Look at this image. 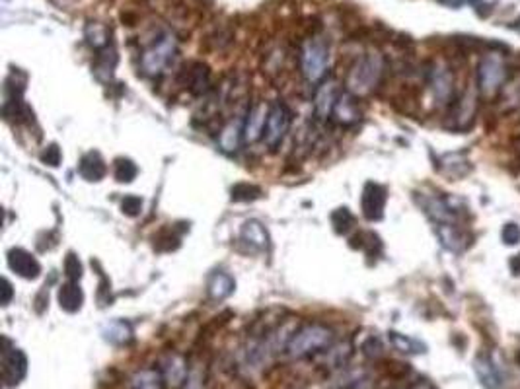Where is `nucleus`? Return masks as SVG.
Returning <instances> with one entry per match:
<instances>
[{
	"label": "nucleus",
	"instance_id": "nucleus-1",
	"mask_svg": "<svg viewBox=\"0 0 520 389\" xmlns=\"http://www.w3.org/2000/svg\"><path fill=\"white\" fill-rule=\"evenodd\" d=\"M384 73V59L380 53H365L357 63L351 66L349 76H347V92L353 96H367L370 94Z\"/></svg>",
	"mask_w": 520,
	"mask_h": 389
},
{
	"label": "nucleus",
	"instance_id": "nucleus-2",
	"mask_svg": "<svg viewBox=\"0 0 520 389\" xmlns=\"http://www.w3.org/2000/svg\"><path fill=\"white\" fill-rule=\"evenodd\" d=\"M333 341V331L330 327L320 324H312L302 327V329L294 331L293 337L286 345V354L291 358H306L316 353L328 351Z\"/></svg>",
	"mask_w": 520,
	"mask_h": 389
},
{
	"label": "nucleus",
	"instance_id": "nucleus-3",
	"mask_svg": "<svg viewBox=\"0 0 520 389\" xmlns=\"http://www.w3.org/2000/svg\"><path fill=\"white\" fill-rule=\"evenodd\" d=\"M330 66V49L323 39L310 37L301 49V68L304 78L310 84H318L326 78Z\"/></svg>",
	"mask_w": 520,
	"mask_h": 389
},
{
	"label": "nucleus",
	"instance_id": "nucleus-4",
	"mask_svg": "<svg viewBox=\"0 0 520 389\" xmlns=\"http://www.w3.org/2000/svg\"><path fill=\"white\" fill-rule=\"evenodd\" d=\"M177 51L176 37L172 33H164L158 37V41H154L147 51L142 53V59H140V66L148 76H158L164 73V68L174 60Z\"/></svg>",
	"mask_w": 520,
	"mask_h": 389
},
{
	"label": "nucleus",
	"instance_id": "nucleus-5",
	"mask_svg": "<svg viewBox=\"0 0 520 389\" xmlns=\"http://www.w3.org/2000/svg\"><path fill=\"white\" fill-rule=\"evenodd\" d=\"M288 129H291V111H288V107L281 102L271 103L269 113H267V123H265V144L271 150H277V146H281V142L286 137Z\"/></svg>",
	"mask_w": 520,
	"mask_h": 389
},
{
	"label": "nucleus",
	"instance_id": "nucleus-6",
	"mask_svg": "<svg viewBox=\"0 0 520 389\" xmlns=\"http://www.w3.org/2000/svg\"><path fill=\"white\" fill-rule=\"evenodd\" d=\"M503 80H505V63L501 59V55L489 53L487 57H484L477 70V84L482 94L487 97L495 96Z\"/></svg>",
	"mask_w": 520,
	"mask_h": 389
},
{
	"label": "nucleus",
	"instance_id": "nucleus-7",
	"mask_svg": "<svg viewBox=\"0 0 520 389\" xmlns=\"http://www.w3.org/2000/svg\"><path fill=\"white\" fill-rule=\"evenodd\" d=\"M28 374V358L24 351L14 346L8 339H4L2 348V380L8 388H14L22 382Z\"/></svg>",
	"mask_w": 520,
	"mask_h": 389
},
{
	"label": "nucleus",
	"instance_id": "nucleus-8",
	"mask_svg": "<svg viewBox=\"0 0 520 389\" xmlns=\"http://www.w3.org/2000/svg\"><path fill=\"white\" fill-rule=\"evenodd\" d=\"M386 189L378 183L368 181L363 189V197H360V208L365 218L370 222L380 220L384 216V208H386Z\"/></svg>",
	"mask_w": 520,
	"mask_h": 389
},
{
	"label": "nucleus",
	"instance_id": "nucleus-9",
	"mask_svg": "<svg viewBox=\"0 0 520 389\" xmlns=\"http://www.w3.org/2000/svg\"><path fill=\"white\" fill-rule=\"evenodd\" d=\"M8 267H10V271L26 280H33L41 275L39 261L31 255L30 251L22 250V247H14V250L8 251Z\"/></svg>",
	"mask_w": 520,
	"mask_h": 389
},
{
	"label": "nucleus",
	"instance_id": "nucleus-10",
	"mask_svg": "<svg viewBox=\"0 0 520 389\" xmlns=\"http://www.w3.org/2000/svg\"><path fill=\"white\" fill-rule=\"evenodd\" d=\"M339 88H337V82L328 80L323 82L322 86H318L314 94V111L316 117L326 121L328 117H331L333 113V107H336L337 100H339Z\"/></svg>",
	"mask_w": 520,
	"mask_h": 389
},
{
	"label": "nucleus",
	"instance_id": "nucleus-11",
	"mask_svg": "<svg viewBox=\"0 0 520 389\" xmlns=\"http://www.w3.org/2000/svg\"><path fill=\"white\" fill-rule=\"evenodd\" d=\"M267 113H269V107H265V103H256V105L246 113L244 142H256V140H259L264 137L265 123H267Z\"/></svg>",
	"mask_w": 520,
	"mask_h": 389
},
{
	"label": "nucleus",
	"instance_id": "nucleus-12",
	"mask_svg": "<svg viewBox=\"0 0 520 389\" xmlns=\"http://www.w3.org/2000/svg\"><path fill=\"white\" fill-rule=\"evenodd\" d=\"M162 375L170 388H182L187 382V364L180 354H170L168 358L162 362Z\"/></svg>",
	"mask_w": 520,
	"mask_h": 389
},
{
	"label": "nucleus",
	"instance_id": "nucleus-13",
	"mask_svg": "<svg viewBox=\"0 0 520 389\" xmlns=\"http://www.w3.org/2000/svg\"><path fill=\"white\" fill-rule=\"evenodd\" d=\"M331 117L336 119V123H339V125H355L360 119V111L357 102H355V96L349 94V92L341 94L339 100H337L336 107H333Z\"/></svg>",
	"mask_w": 520,
	"mask_h": 389
},
{
	"label": "nucleus",
	"instance_id": "nucleus-14",
	"mask_svg": "<svg viewBox=\"0 0 520 389\" xmlns=\"http://www.w3.org/2000/svg\"><path fill=\"white\" fill-rule=\"evenodd\" d=\"M429 82H431L432 94L439 100V103H447L452 96V74L447 66H435L429 76Z\"/></svg>",
	"mask_w": 520,
	"mask_h": 389
},
{
	"label": "nucleus",
	"instance_id": "nucleus-15",
	"mask_svg": "<svg viewBox=\"0 0 520 389\" xmlns=\"http://www.w3.org/2000/svg\"><path fill=\"white\" fill-rule=\"evenodd\" d=\"M244 125H246V117L238 115V117L232 119V121H230V123H228V125L220 131L219 144L224 152L232 154V152L238 150V146H240V140L244 139Z\"/></svg>",
	"mask_w": 520,
	"mask_h": 389
},
{
	"label": "nucleus",
	"instance_id": "nucleus-16",
	"mask_svg": "<svg viewBox=\"0 0 520 389\" xmlns=\"http://www.w3.org/2000/svg\"><path fill=\"white\" fill-rule=\"evenodd\" d=\"M78 174L86 181H102L105 174H108V166H105L103 158L98 152H88V154H84L80 158Z\"/></svg>",
	"mask_w": 520,
	"mask_h": 389
},
{
	"label": "nucleus",
	"instance_id": "nucleus-17",
	"mask_svg": "<svg viewBox=\"0 0 520 389\" xmlns=\"http://www.w3.org/2000/svg\"><path fill=\"white\" fill-rule=\"evenodd\" d=\"M187 88L193 96H203L211 88V70L203 63H195L187 70Z\"/></svg>",
	"mask_w": 520,
	"mask_h": 389
},
{
	"label": "nucleus",
	"instance_id": "nucleus-18",
	"mask_svg": "<svg viewBox=\"0 0 520 389\" xmlns=\"http://www.w3.org/2000/svg\"><path fill=\"white\" fill-rule=\"evenodd\" d=\"M234 288H236L234 279L224 271L213 272V275L209 277V280H207V292H209V296L217 302L228 298L230 294L234 292Z\"/></svg>",
	"mask_w": 520,
	"mask_h": 389
},
{
	"label": "nucleus",
	"instance_id": "nucleus-19",
	"mask_svg": "<svg viewBox=\"0 0 520 389\" xmlns=\"http://www.w3.org/2000/svg\"><path fill=\"white\" fill-rule=\"evenodd\" d=\"M59 304L61 308L68 311V314L78 311L82 308V304H84V292H82L80 284L74 282V280L65 282L59 290Z\"/></svg>",
	"mask_w": 520,
	"mask_h": 389
},
{
	"label": "nucleus",
	"instance_id": "nucleus-20",
	"mask_svg": "<svg viewBox=\"0 0 520 389\" xmlns=\"http://www.w3.org/2000/svg\"><path fill=\"white\" fill-rule=\"evenodd\" d=\"M240 235L246 243H249L251 247L256 250H265L269 245V235H267V230L264 228V224L259 220H246L242 224V230H240Z\"/></svg>",
	"mask_w": 520,
	"mask_h": 389
},
{
	"label": "nucleus",
	"instance_id": "nucleus-21",
	"mask_svg": "<svg viewBox=\"0 0 520 389\" xmlns=\"http://www.w3.org/2000/svg\"><path fill=\"white\" fill-rule=\"evenodd\" d=\"M474 372H476L477 380L482 382L485 389H499V385H501V375H499L497 368L484 356H477L474 360Z\"/></svg>",
	"mask_w": 520,
	"mask_h": 389
},
{
	"label": "nucleus",
	"instance_id": "nucleus-22",
	"mask_svg": "<svg viewBox=\"0 0 520 389\" xmlns=\"http://www.w3.org/2000/svg\"><path fill=\"white\" fill-rule=\"evenodd\" d=\"M102 335L111 345H127L132 339V327L131 324L118 319V321H110V324L103 325Z\"/></svg>",
	"mask_w": 520,
	"mask_h": 389
},
{
	"label": "nucleus",
	"instance_id": "nucleus-23",
	"mask_svg": "<svg viewBox=\"0 0 520 389\" xmlns=\"http://www.w3.org/2000/svg\"><path fill=\"white\" fill-rule=\"evenodd\" d=\"M164 375L156 368H145L139 370L131 378V389H164Z\"/></svg>",
	"mask_w": 520,
	"mask_h": 389
},
{
	"label": "nucleus",
	"instance_id": "nucleus-24",
	"mask_svg": "<svg viewBox=\"0 0 520 389\" xmlns=\"http://www.w3.org/2000/svg\"><path fill=\"white\" fill-rule=\"evenodd\" d=\"M439 240L450 251H462L466 247V235L462 234L458 226H454L452 222L439 224Z\"/></svg>",
	"mask_w": 520,
	"mask_h": 389
},
{
	"label": "nucleus",
	"instance_id": "nucleus-25",
	"mask_svg": "<svg viewBox=\"0 0 520 389\" xmlns=\"http://www.w3.org/2000/svg\"><path fill=\"white\" fill-rule=\"evenodd\" d=\"M476 115V90L468 88L458 103V127L468 129Z\"/></svg>",
	"mask_w": 520,
	"mask_h": 389
},
{
	"label": "nucleus",
	"instance_id": "nucleus-26",
	"mask_svg": "<svg viewBox=\"0 0 520 389\" xmlns=\"http://www.w3.org/2000/svg\"><path fill=\"white\" fill-rule=\"evenodd\" d=\"M388 339H390V343L394 345V348H397L400 353L421 354L427 351V346L423 345V343H419L417 339L402 335V333H397V331H392V333L388 335Z\"/></svg>",
	"mask_w": 520,
	"mask_h": 389
},
{
	"label": "nucleus",
	"instance_id": "nucleus-27",
	"mask_svg": "<svg viewBox=\"0 0 520 389\" xmlns=\"http://www.w3.org/2000/svg\"><path fill=\"white\" fill-rule=\"evenodd\" d=\"M86 39L92 49L95 51H103L110 47V31L108 28H103L102 23L92 22L86 26Z\"/></svg>",
	"mask_w": 520,
	"mask_h": 389
},
{
	"label": "nucleus",
	"instance_id": "nucleus-28",
	"mask_svg": "<svg viewBox=\"0 0 520 389\" xmlns=\"http://www.w3.org/2000/svg\"><path fill=\"white\" fill-rule=\"evenodd\" d=\"M113 174H115V179L119 183H131L139 174V169L129 158H119V160H115V171Z\"/></svg>",
	"mask_w": 520,
	"mask_h": 389
},
{
	"label": "nucleus",
	"instance_id": "nucleus-29",
	"mask_svg": "<svg viewBox=\"0 0 520 389\" xmlns=\"http://www.w3.org/2000/svg\"><path fill=\"white\" fill-rule=\"evenodd\" d=\"M230 193H232V201L236 203H248V201H256L261 197V189L251 183H236Z\"/></svg>",
	"mask_w": 520,
	"mask_h": 389
},
{
	"label": "nucleus",
	"instance_id": "nucleus-30",
	"mask_svg": "<svg viewBox=\"0 0 520 389\" xmlns=\"http://www.w3.org/2000/svg\"><path fill=\"white\" fill-rule=\"evenodd\" d=\"M353 214L349 208H337L336 213L331 214V222H333V226H336V232H339V234H345L349 228H351L353 224Z\"/></svg>",
	"mask_w": 520,
	"mask_h": 389
},
{
	"label": "nucleus",
	"instance_id": "nucleus-31",
	"mask_svg": "<svg viewBox=\"0 0 520 389\" xmlns=\"http://www.w3.org/2000/svg\"><path fill=\"white\" fill-rule=\"evenodd\" d=\"M121 213H123L125 216H131V218L139 216V214L142 213V198L137 197V195H127V197L121 201Z\"/></svg>",
	"mask_w": 520,
	"mask_h": 389
},
{
	"label": "nucleus",
	"instance_id": "nucleus-32",
	"mask_svg": "<svg viewBox=\"0 0 520 389\" xmlns=\"http://www.w3.org/2000/svg\"><path fill=\"white\" fill-rule=\"evenodd\" d=\"M65 275L68 280H74L78 282L82 277V263L80 259L76 257L74 253H68L65 257Z\"/></svg>",
	"mask_w": 520,
	"mask_h": 389
},
{
	"label": "nucleus",
	"instance_id": "nucleus-33",
	"mask_svg": "<svg viewBox=\"0 0 520 389\" xmlns=\"http://www.w3.org/2000/svg\"><path fill=\"white\" fill-rule=\"evenodd\" d=\"M501 240L505 245H519L520 243V226L514 222H509L501 230Z\"/></svg>",
	"mask_w": 520,
	"mask_h": 389
},
{
	"label": "nucleus",
	"instance_id": "nucleus-34",
	"mask_svg": "<svg viewBox=\"0 0 520 389\" xmlns=\"http://www.w3.org/2000/svg\"><path fill=\"white\" fill-rule=\"evenodd\" d=\"M41 162L45 164V166H51V168H57L61 164V158H63V154H61V148L57 146V144H49V146L45 148L43 152H41Z\"/></svg>",
	"mask_w": 520,
	"mask_h": 389
},
{
	"label": "nucleus",
	"instance_id": "nucleus-35",
	"mask_svg": "<svg viewBox=\"0 0 520 389\" xmlns=\"http://www.w3.org/2000/svg\"><path fill=\"white\" fill-rule=\"evenodd\" d=\"M363 348H365V354L370 356V358H374V356H380L382 354V345L378 339H370V341H368L367 345L363 346Z\"/></svg>",
	"mask_w": 520,
	"mask_h": 389
},
{
	"label": "nucleus",
	"instance_id": "nucleus-36",
	"mask_svg": "<svg viewBox=\"0 0 520 389\" xmlns=\"http://www.w3.org/2000/svg\"><path fill=\"white\" fill-rule=\"evenodd\" d=\"M12 296H14V290H12V284H10V280H2V306H8L10 300H12Z\"/></svg>",
	"mask_w": 520,
	"mask_h": 389
},
{
	"label": "nucleus",
	"instance_id": "nucleus-37",
	"mask_svg": "<svg viewBox=\"0 0 520 389\" xmlns=\"http://www.w3.org/2000/svg\"><path fill=\"white\" fill-rule=\"evenodd\" d=\"M347 389H373V385L367 380H357V382H353Z\"/></svg>",
	"mask_w": 520,
	"mask_h": 389
},
{
	"label": "nucleus",
	"instance_id": "nucleus-38",
	"mask_svg": "<svg viewBox=\"0 0 520 389\" xmlns=\"http://www.w3.org/2000/svg\"><path fill=\"white\" fill-rule=\"evenodd\" d=\"M509 265H511V271H513L514 275H520V253L519 255H514Z\"/></svg>",
	"mask_w": 520,
	"mask_h": 389
},
{
	"label": "nucleus",
	"instance_id": "nucleus-39",
	"mask_svg": "<svg viewBox=\"0 0 520 389\" xmlns=\"http://www.w3.org/2000/svg\"><path fill=\"white\" fill-rule=\"evenodd\" d=\"M516 364H519V366H520V351H519V353H516Z\"/></svg>",
	"mask_w": 520,
	"mask_h": 389
}]
</instances>
